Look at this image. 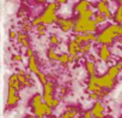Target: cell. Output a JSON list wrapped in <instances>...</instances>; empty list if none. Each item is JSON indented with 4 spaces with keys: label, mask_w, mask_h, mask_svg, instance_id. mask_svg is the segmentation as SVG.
I'll return each instance as SVG.
<instances>
[{
    "label": "cell",
    "mask_w": 122,
    "mask_h": 118,
    "mask_svg": "<svg viewBox=\"0 0 122 118\" xmlns=\"http://www.w3.org/2000/svg\"><path fill=\"white\" fill-rule=\"evenodd\" d=\"M120 28H121L120 24H111V25H109L107 29H104L98 35L97 42H99L102 45H110L115 37L120 36Z\"/></svg>",
    "instance_id": "6da1fadb"
},
{
    "label": "cell",
    "mask_w": 122,
    "mask_h": 118,
    "mask_svg": "<svg viewBox=\"0 0 122 118\" xmlns=\"http://www.w3.org/2000/svg\"><path fill=\"white\" fill-rule=\"evenodd\" d=\"M17 40H18V42H19L20 45H23L24 47H26V48H29V47H30L29 41H28V36H26V34H24V33H18Z\"/></svg>",
    "instance_id": "ac0fdd59"
},
{
    "label": "cell",
    "mask_w": 122,
    "mask_h": 118,
    "mask_svg": "<svg viewBox=\"0 0 122 118\" xmlns=\"http://www.w3.org/2000/svg\"><path fill=\"white\" fill-rule=\"evenodd\" d=\"M74 40H77L80 45H84V43L89 42L86 34H76V35H74Z\"/></svg>",
    "instance_id": "44dd1931"
},
{
    "label": "cell",
    "mask_w": 122,
    "mask_h": 118,
    "mask_svg": "<svg viewBox=\"0 0 122 118\" xmlns=\"http://www.w3.org/2000/svg\"><path fill=\"white\" fill-rule=\"evenodd\" d=\"M54 118H61V117H54Z\"/></svg>",
    "instance_id": "f35d334b"
},
{
    "label": "cell",
    "mask_w": 122,
    "mask_h": 118,
    "mask_svg": "<svg viewBox=\"0 0 122 118\" xmlns=\"http://www.w3.org/2000/svg\"><path fill=\"white\" fill-rule=\"evenodd\" d=\"M97 23L93 19H85L81 17H78L74 24V33L76 34H86V33H95L97 30Z\"/></svg>",
    "instance_id": "7a4b0ae2"
},
{
    "label": "cell",
    "mask_w": 122,
    "mask_h": 118,
    "mask_svg": "<svg viewBox=\"0 0 122 118\" xmlns=\"http://www.w3.org/2000/svg\"><path fill=\"white\" fill-rule=\"evenodd\" d=\"M85 69L90 76H96V64L92 60H86L85 62Z\"/></svg>",
    "instance_id": "2e32d148"
},
{
    "label": "cell",
    "mask_w": 122,
    "mask_h": 118,
    "mask_svg": "<svg viewBox=\"0 0 122 118\" xmlns=\"http://www.w3.org/2000/svg\"><path fill=\"white\" fill-rule=\"evenodd\" d=\"M9 87H12V88L17 89V90H19L22 88V84L19 82V78H18V75L17 74H13L10 77V80H9Z\"/></svg>",
    "instance_id": "4fadbf2b"
},
{
    "label": "cell",
    "mask_w": 122,
    "mask_h": 118,
    "mask_svg": "<svg viewBox=\"0 0 122 118\" xmlns=\"http://www.w3.org/2000/svg\"><path fill=\"white\" fill-rule=\"evenodd\" d=\"M78 116V110L76 107H68L66 108V111L62 113L61 118H76Z\"/></svg>",
    "instance_id": "9a60e30c"
},
{
    "label": "cell",
    "mask_w": 122,
    "mask_h": 118,
    "mask_svg": "<svg viewBox=\"0 0 122 118\" xmlns=\"http://www.w3.org/2000/svg\"><path fill=\"white\" fill-rule=\"evenodd\" d=\"M83 118H95L93 117V114H92V111H86L85 113H84V117Z\"/></svg>",
    "instance_id": "4dcf8cb0"
},
{
    "label": "cell",
    "mask_w": 122,
    "mask_h": 118,
    "mask_svg": "<svg viewBox=\"0 0 122 118\" xmlns=\"http://www.w3.org/2000/svg\"><path fill=\"white\" fill-rule=\"evenodd\" d=\"M117 1H120V3H121V4H122V0H117Z\"/></svg>",
    "instance_id": "8d00e7d4"
},
{
    "label": "cell",
    "mask_w": 122,
    "mask_h": 118,
    "mask_svg": "<svg viewBox=\"0 0 122 118\" xmlns=\"http://www.w3.org/2000/svg\"><path fill=\"white\" fill-rule=\"evenodd\" d=\"M55 1H56L57 4H60V5H64V4H67L68 0H55Z\"/></svg>",
    "instance_id": "836d02e7"
},
{
    "label": "cell",
    "mask_w": 122,
    "mask_h": 118,
    "mask_svg": "<svg viewBox=\"0 0 122 118\" xmlns=\"http://www.w3.org/2000/svg\"><path fill=\"white\" fill-rule=\"evenodd\" d=\"M121 70H122V60H120V62H117L115 65L110 66L107 74H108L110 77L116 78V77L118 76V74H120V71H121Z\"/></svg>",
    "instance_id": "30bf717a"
},
{
    "label": "cell",
    "mask_w": 122,
    "mask_h": 118,
    "mask_svg": "<svg viewBox=\"0 0 122 118\" xmlns=\"http://www.w3.org/2000/svg\"><path fill=\"white\" fill-rule=\"evenodd\" d=\"M91 47H92L91 42H86V43L81 45V51H80V53H81V54H87V53L91 51Z\"/></svg>",
    "instance_id": "cb8c5ba5"
},
{
    "label": "cell",
    "mask_w": 122,
    "mask_h": 118,
    "mask_svg": "<svg viewBox=\"0 0 122 118\" xmlns=\"http://www.w3.org/2000/svg\"><path fill=\"white\" fill-rule=\"evenodd\" d=\"M56 23L59 24L60 29L64 33H67V31L72 30L74 28V24H76V22H73L72 19H67V18H57Z\"/></svg>",
    "instance_id": "8992f818"
},
{
    "label": "cell",
    "mask_w": 122,
    "mask_h": 118,
    "mask_svg": "<svg viewBox=\"0 0 122 118\" xmlns=\"http://www.w3.org/2000/svg\"><path fill=\"white\" fill-rule=\"evenodd\" d=\"M110 57H111V53H110V49H109L108 45H102V47L99 49V59L102 62L107 63V62H109Z\"/></svg>",
    "instance_id": "9c48e42d"
},
{
    "label": "cell",
    "mask_w": 122,
    "mask_h": 118,
    "mask_svg": "<svg viewBox=\"0 0 122 118\" xmlns=\"http://www.w3.org/2000/svg\"><path fill=\"white\" fill-rule=\"evenodd\" d=\"M96 9L99 13L104 15L107 17V19H114V15L110 11L109 4H108V0H99L96 5Z\"/></svg>",
    "instance_id": "5b68a950"
},
{
    "label": "cell",
    "mask_w": 122,
    "mask_h": 118,
    "mask_svg": "<svg viewBox=\"0 0 122 118\" xmlns=\"http://www.w3.org/2000/svg\"><path fill=\"white\" fill-rule=\"evenodd\" d=\"M13 60L15 62H22V55L20 54H16V55H13Z\"/></svg>",
    "instance_id": "d6a6232c"
},
{
    "label": "cell",
    "mask_w": 122,
    "mask_h": 118,
    "mask_svg": "<svg viewBox=\"0 0 122 118\" xmlns=\"http://www.w3.org/2000/svg\"><path fill=\"white\" fill-rule=\"evenodd\" d=\"M28 66H29V70L34 74H37L40 70H38V65H37V62H36V58L35 57H31L29 58V63H28Z\"/></svg>",
    "instance_id": "e0dca14e"
},
{
    "label": "cell",
    "mask_w": 122,
    "mask_h": 118,
    "mask_svg": "<svg viewBox=\"0 0 122 118\" xmlns=\"http://www.w3.org/2000/svg\"><path fill=\"white\" fill-rule=\"evenodd\" d=\"M90 7H91V4L87 1V0H80V1L74 6V12L78 13V15H80L81 12L89 10Z\"/></svg>",
    "instance_id": "8fae6325"
},
{
    "label": "cell",
    "mask_w": 122,
    "mask_h": 118,
    "mask_svg": "<svg viewBox=\"0 0 122 118\" xmlns=\"http://www.w3.org/2000/svg\"><path fill=\"white\" fill-rule=\"evenodd\" d=\"M25 54H26L28 58H31V57H34V51L29 47V48H26V53H25Z\"/></svg>",
    "instance_id": "f546056e"
},
{
    "label": "cell",
    "mask_w": 122,
    "mask_h": 118,
    "mask_svg": "<svg viewBox=\"0 0 122 118\" xmlns=\"http://www.w3.org/2000/svg\"><path fill=\"white\" fill-rule=\"evenodd\" d=\"M56 10H57V3L56 1H53V3L48 4V6L46 7L44 12L40 16L41 23L42 24H46V25H50V24L55 23L57 21Z\"/></svg>",
    "instance_id": "3957f363"
},
{
    "label": "cell",
    "mask_w": 122,
    "mask_h": 118,
    "mask_svg": "<svg viewBox=\"0 0 122 118\" xmlns=\"http://www.w3.org/2000/svg\"><path fill=\"white\" fill-rule=\"evenodd\" d=\"M43 102H44V101H43V96L40 95V94H35V95L31 98V100H30V106H31V108H35V107L42 105Z\"/></svg>",
    "instance_id": "5bb4252c"
},
{
    "label": "cell",
    "mask_w": 122,
    "mask_h": 118,
    "mask_svg": "<svg viewBox=\"0 0 122 118\" xmlns=\"http://www.w3.org/2000/svg\"><path fill=\"white\" fill-rule=\"evenodd\" d=\"M31 27H32V24H31V23H30V24H29V23H26V22H24V23H23V30H24V31H29V30H31Z\"/></svg>",
    "instance_id": "f1b7e54d"
},
{
    "label": "cell",
    "mask_w": 122,
    "mask_h": 118,
    "mask_svg": "<svg viewBox=\"0 0 122 118\" xmlns=\"http://www.w3.org/2000/svg\"><path fill=\"white\" fill-rule=\"evenodd\" d=\"M17 36H18V34H17V33H16L15 30H11V31H10V39H11V40L16 39Z\"/></svg>",
    "instance_id": "1f68e13d"
},
{
    "label": "cell",
    "mask_w": 122,
    "mask_h": 118,
    "mask_svg": "<svg viewBox=\"0 0 122 118\" xmlns=\"http://www.w3.org/2000/svg\"><path fill=\"white\" fill-rule=\"evenodd\" d=\"M120 36H122V25H121V28H120Z\"/></svg>",
    "instance_id": "d590c367"
},
{
    "label": "cell",
    "mask_w": 122,
    "mask_h": 118,
    "mask_svg": "<svg viewBox=\"0 0 122 118\" xmlns=\"http://www.w3.org/2000/svg\"><path fill=\"white\" fill-rule=\"evenodd\" d=\"M36 75H37V77H38V81H40L42 84H44V83L48 81V80H47V76H46V74H43L42 71H38Z\"/></svg>",
    "instance_id": "4316f807"
},
{
    "label": "cell",
    "mask_w": 122,
    "mask_h": 118,
    "mask_svg": "<svg viewBox=\"0 0 122 118\" xmlns=\"http://www.w3.org/2000/svg\"><path fill=\"white\" fill-rule=\"evenodd\" d=\"M89 82L97 84V86L101 87L102 89H104V88L110 89V88H112V87L115 86V78L110 77L108 74L104 75V76H101V77H97V76H90Z\"/></svg>",
    "instance_id": "277c9868"
},
{
    "label": "cell",
    "mask_w": 122,
    "mask_h": 118,
    "mask_svg": "<svg viewBox=\"0 0 122 118\" xmlns=\"http://www.w3.org/2000/svg\"><path fill=\"white\" fill-rule=\"evenodd\" d=\"M26 118H35V117H26Z\"/></svg>",
    "instance_id": "74e56055"
},
{
    "label": "cell",
    "mask_w": 122,
    "mask_h": 118,
    "mask_svg": "<svg viewBox=\"0 0 122 118\" xmlns=\"http://www.w3.org/2000/svg\"><path fill=\"white\" fill-rule=\"evenodd\" d=\"M121 118H122V114H121Z\"/></svg>",
    "instance_id": "ab89813d"
},
{
    "label": "cell",
    "mask_w": 122,
    "mask_h": 118,
    "mask_svg": "<svg viewBox=\"0 0 122 118\" xmlns=\"http://www.w3.org/2000/svg\"><path fill=\"white\" fill-rule=\"evenodd\" d=\"M36 1H37L38 4H43V3L46 1V0H36Z\"/></svg>",
    "instance_id": "e575fe53"
},
{
    "label": "cell",
    "mask_w": 122,
    "mask_h": 118,
    "mask_svg": "<svg viewBox=\"0 0 122 118\" xmlns=\"http://www.w3.org/2000/svg\"><path fill=\"white\" fill-rule=\"evenodd\" d=\"M93 16H95V13H93V11H92L91 9H89V10H86V11H84V12H81V13L79 15V17L85 18V19H92Z\"/></svg>",
    "instance_id": "7402d4cb"
},
{
    "label": "cell",
    "mask_w": 122,
    "mask_h": 118,
    "mask_svg": "<svg viewBox=\"0 0 122 118\" xmlns=\"http://www.w3.org/2000/svg\"><path fill=\"white\" fill-rule=\"evenodd\" d=\"M114 21L116 24H122V12L121 11L116 10V12L114 15Z\"/></svg>",
    "instance_id": "d4e9b609"
},
{
    "label": "cell",
    "mask_w": 122,
    "mask_h": 118,
    "mask_svg": "<svg viewBox=\"0 0 122 118\" xmlns=\"http://www.w3.org/2000/svg\"><path fill=\"white\" fill-rule=\"evenodd\" d=\"M36 28H37V34H38L40 36H43V35L46 34V30H47L46 24H40V25H37Z\"/></svg>",
    "instance_id": "484cf974"
},
{
    "label": "cell",
    "mask_w": 122,
    "mask_h": 118,
    "mask_svg": "<svg viewBox=\"0 0 122 118\" xmlns=\"http://www.w3.org/2000/svg\"><path fill=\"white\" fill-rule=\"evenodd\" d=\"M59 62L62 64V65L70 64V63H71V55H70L68 53H62V54L60 55V58H59Z\"/></svg>",
    "instance_id": "d6986e66"
},
{
    "label": "cell",
    "mask_w": 122,
    "mask_h": 118,
    "mask_svg": "<svg viewBox=\"0 0 122 118\" xmlns=\"http://www.w3.org/2000/svg\"><path fill=\"white\" fill-rule=\"evenodd\" d=\"M81 51V45L77 41V40H71L68 42V54L72 57H77Z\"/></svg>",
    "instance_id": "52a82bcc"
},
{
    "label": "cell",
    "mask_w": 122,
    "mask_h": 118,
    "mask_svg": "<svg viewBox=\"0 0 122 118\" xmlns=\"http://www.w3.org/2000/svg\"><path fill=\"white\" fill-rule=\"evenodd\" d=\"M95 18H93V21L97 23V24H102V23H104L105 22V19H107V17L104 16V15H102V13H96L95 16H93Z\"/></svg>",
    "instance_id": "603a6c76"
},
{
    "label": "cell",
    "mask_w": 122,
    "mask_h": 118,
    "mask_svg": "<svg viewBox=\"0 0 122 118\" xmlns=\"http://www.w3.org/2000/svg\"><path fill=\"white\" fill-rule=\"evenodd\" d=\"M19 100H20V98H19V95L17 94V89H15V88H12V87H9L7 105H9V106H13V105H16Z\"/></svg>",
    "instance_id": "ba28073f"
},
{
    "label": "cell",
    "mask_w": 122,
    "mask_h": 118,
    "mask_svg": "<svg viewBox=\"0 0 122 118\" xmlns=\"http://www.w3.org/2000/svg\"><path fill=\"white\" fill-rule=\"evenodd\" d=\"M49 42H50L53 46H57V45L60 43V40H59V37H57L55 34H53V35L49 37Z\"/></svg>",
    "instance_id": "83f0119b"
},
{
    "label": "cell",
    "mask_w": 122,
    "mask_h": 118,
    "mask_svg": "<svg viewBox=\"0 0 122 118\" xmlns=\"http://www.w3.org/2000/svg\"><path fill=\"white\" fill-rule=\"evenodd\" d=\"M91 111L95 118H104V106L101 102H96Z\"/></svg>",
    "instance_id": "7c38bea8"
},
{
    "label": "cell",
    "mask_w": 122,
    "mask_h": 118,
    "mask_svg": "<svg viewBox=\"0 0 122 118\" xmlns=\"http://www.w3.org/2000/svg\"><path fill=\"white\" fill-rule=\"evenodd\" d=\"M47 57H48V59H50V60H59V58H60V55L55 52L54 48H48Z\"/></svg>",
    "instance_id": "ffe728a7"
}]
</instances>
